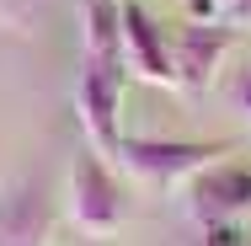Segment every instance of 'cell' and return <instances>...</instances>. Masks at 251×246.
I'll list each match as a JSON object with an SVG mask.
<instances>
[{
    "label": "cell",
    "instance_id": "6da1fadb",
    "mask_svg": "<svg viewBox=\"0 0 251 246\" xmlns=\"http://www.w3.org/2000/svg\"><path fill=\"white\" fill-rule=\"evenodd\" d=\"M70 219H75V230H80V236H91V241L118 236V230H123V219H128L123 188H118V177H112L107 155L91 150V145H80L75 155H70Z\"/></svg>",
    "mask_w": 251,
    "mask_h": 246
},
{
    "label": "cell",
    "instance_id": "7a4b0ae2",
    "mask_svg": "<svg viewBox=\"0 0 251 246\" xmlns=\"http://www.w3.org/2000/svg\"><path fill=\"white\" fill-rule=\"evenodd\" d=\"M225 155V145H208V139H150V134H128L118 145V166L139 182L155 188H171V182H193L203 166H214Z\"/></svg>",
    "mask_w": 251,
    "mask_h": 246
},
{
    "label": "cell",
    "instance_id": "3957f363",
    "mask_svg": "<svg viewBox=\"0 0 251 246\" xmlns=\"http://www.w3.org/2000/svg\"><path fill=\"white\" fill-rule=\"evenodd\" d=\"M118 107H123V64H91L75 81V118L86 129V145L101 155H118L123 129H118Z\"/></svg>",
    "mask_w": 251,
    "mask_h": 246
},
{
    "label": "cell",
    "instance_id": "277c9868",
    "mask_svg": "<svg viewBox=\"0 0 251 246\" xmlns=\"http://www.w3.org/2000/svg\"><path fill=\"white\" fill-rule=\"evenodd\" d=\"M187 203H193V219L203 230H219L230 219H246L251 214V171L246 166H203L198 177L187 182Z\"/></svg>",
    "mask_w": 251,
    "mask_h": 246
},
{
    "label": "cell",
    "instance_id": "5b68a950",
    "mask_svg": "<svg viewBox=\"0 0 251 246\" xmlns=\"http://www.w3.org/2000/svg\"><path fill=\"white\" fill-rule=\"evenodd\" d=\"M123 70H134L150 86H176L171 43L160 38V27L150 22V11L139 0H123Z\"/></svg>",
    "mask_w": 251,
    "mask_h": 246
},
{
    "label": "cell",
    "instance_id": "8992f818",
    "mask_svg": "<svg viewBox=\"0 0 251 246\" xmlns=\"http://www.w3.org/2000/svg\"><path fill=\"white\" fill-rule=\"evenodd\" d=\"M53 241V214L49 198L32 177H11L0 193V246H49Z\"/></svg>",
    "mask_w": 251,
    "mask_h": 246
},
{
    "label": "cell",
    "instance_id": "52a82bcc",
    "mask_svg": "<svg viewBox=\"0 0 251 246\" xmlns=\"http://www.w3.org/2000/svg\"><path fill=\"white\" fill-rule=\"evenodd\" d=\"M230 49V27H214V22H193L182 38H176V86H187V91H208V81H214V70H219V59Z\"/></svg>",
    "mask_w": 251,
    "mask_h": 246
},
{
    "label": "cell",
    "instance_id": "ba28073f",
    "mask_svg": "<svg viewBox=\"0 0 251 246\" xmlns=\"http://www.w3.org/2000/svg\"><path fill=\"white\" fill-rule=\"evenodd\" d=\"M80 49L91 64H123V0H80Z\"/></svg>",
    "mask_w": 251,
    "mask_h": 246
},
{
    "label": "cell",
    "instance_id": "9c48e42d",
    "mask_svg": "<svg viewBox=\"0 0 251 246\" xmlns=\"http://www.w3.org/2000/svg\"><path fill=\"white\" fill-rule=\"evenodd\" d=\"M225 102H230V107L251 123V64H246V70H235V75L225 81Z\"/></svg>",
    "mask_w": 251,
    "mask_h": 246
},
{
    "label": "cell",
    "instance_id": "30bf717a",
    "mask_svg": "<svg viewBox=\"0 0 251 246\" xmlns=\"http://www.w3.org/2000/svg\"><path fill=\"white\" fill-rule=\"evenodd\" d=\"M219 11H225L230 22H251V0H219Z\"/></svg>",
    "mask_w": 251,
    "mask_h": 246
}]
</instances>
